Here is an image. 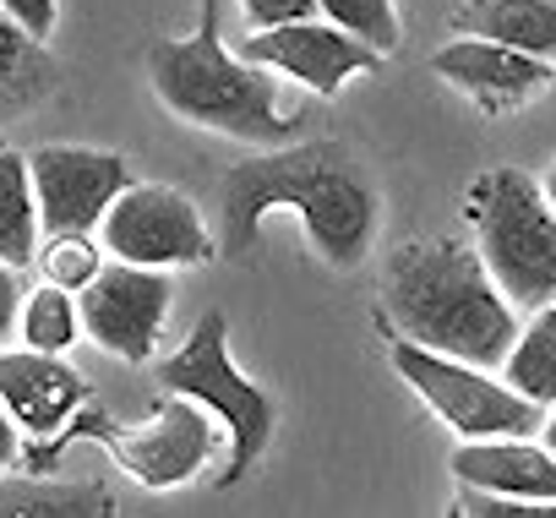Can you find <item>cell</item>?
<instances>
[{
	"instance_id": "13",
	"label": "cell",
	"mask_w": 556,
	"mask_h": 518,
	"mask_svg": "<svg viewBox=\"0 0 556 518\" xmlns=\"http://www.w3.org/2000/svg\"><path fill=\"white\" fill-rule=\"evenodd\" d=\"M88 399V382L50 350H0V404L17 415L23 431L34 437H50L61 431Z\"/></svg>"
},
{
	"instance_id": "24",
	"label": "cell",
	"mask_w": 556,
	"mask_h": 518,
	"mask_svg": "<svg viewBox=\"0 0 556 518\" xmlns=\"http://www.w3.org/2000/svg\"><path fill=\"white\" fill-rule=\"evenodd\" d=\"M0 12H7L28 39H50L55 34V17H61V0H0Z\"/></svg>"
},
{
	"instance_id": "22",
	"label": "cell",
	"mask_w": 556,
	"mask_h": 518,
	"mask_svg": "<svg viewBox=\"0 0 556 518\" xmlns=\"http://www.w3.org/2000/svg\"><path fill=\"white\" fill-rule=\"evenodd\" d=\"M458 513H469V518H540V513H556V502H523V496H496V491L464 485Z\"/></svg>"
},
{
	"instance_id": "27",
	"label": "cell",
	"mask_w": 556,
	"mask_h": 518,
	"mask_svg": "<svg viewBox=\"0 0 556 518\" xmlns=\"http://www.w3.org/2000/svg\"><path fill=\"white\" fill-rule=\"evenodd\" d=\"M17 431H23V426H17V415H12L7 404H0V475H7V469L17 464V453H23Z\"/></svg>"
},
{
	"instance_id": "26",
	"label": "cell",
	"mask_w": 556,
	"mask_h": 518,
	"mask_svg": "<svg viewBox=\"0 0 556 518\" xmlns=\"http://www.w3.org/2000/svg\"><path fill=\"white\" fill-rule=\"evenodd\" d=\"M23 268L0 263V350H7L17 339V323H23Z\"/></svg>"
},
{
	"instance_id": "5",
	"label": "cell",
	"mask_w": 556,
	"mask_h": 518,
	"mask_svg": "<svg viewBox=\"0 0 556 518\" xmlns=\"http://www.w3.org/2000/svg\"><path fill=\"white\" fill-rule=\"evenodd\" d=\"M159 382H164L169 393H180V399L207 404V409L224 420V431H229V464H224L218 480L235 485V480L262 458L278 409H273V399H267L256 382H245V377L235 371L224 312H207V317L186 333V344L159 361Z\"/></svg>"
},
{
	"instance_id": "17",
	"label": "cell",
	"mask_w": 556,
	"mask_h": 518,
	"mask_svg": "<svg viewBox=\"0 0 556 518\" xmlns=\"http://www.w3.org/2000/svg\"><path fill=\"white\" fill-rule=\"evenodd\" d=\"M115 496L93 480H0V518H110Z\"/></svg>"
},
{
	"instance_id": "6",
	"label": "cell",
	"mask_w": 556,
	"mask_h": 518,
	"mask_svg": "<svg viewBox=\"0 0 556 518\" xmlns=\"http://www.w3.org/2000/svg\"><path fill=\"white\" fill-rule=\"evenodd\" d=\"M393 371L426 399V409L458 431L464 442L469 437H540V420L545 409L523 393H513L491 366H475V361H458V355H437L426 344H409V339H393Z\"/></svg>"
},
{
	"instance_id": "3",
	"label": "cell",
	"mask_w": 556,
	"mask_h": 518,
	"mask_svg": "<svg viewBox=\"0 0 556 518\" xmlns=\"http://www.w3.org/2000/svg\"><path fill=\"white\" fill-rule=\"evenodd\" d=\"M153 93L191 126L240 142H285L295 115L278 104V72L251 66L240 50H224L218 12L202 0V23L191 39H159L148 50Z\"/></svg>"
},
{
	"instance_id": "11",
	"label": "cell",
	"mask_w": 556,
	"mask_h": 518,
	"mask_svg": "<svg viewBox=\"0 0 556 518\" xmlns=\"http://www.w3.org/2000/svg\"><path fill=\"white\" fill-rule=\"evenodd\" d=\"M240 55H245L251 66H267V72L295 77L301 88H312V93H323V99H333L355 72H377V66H382V55H377L366 39L344 34V28L328 23V17L251 28L245 45H240Z\"/></svg>"
},
{
	"instance_id": "18",
	"label": "cell",
	"mask_w": 556,
	"mask_h": 518,
	"mask_svg": "<svg viewBox=\"0 0 556 518\" xmlns=\"http://www.w3.org/2000/svg\"><path fill=\"white\" fill-rule=\"evenodd\" d=\"M502 382L523 399H534L540 409L556 404V301L529 312V323H518L513 350L502 355Z\"/></svg>"
},
{
	"instance_id": "16",
	"label": "cell",
	"mask_w": 556,
	"mask_h": 518,
	"mask_svg": "<svg viewBox=\"0 0 556 518\" xmlns=\"http://www.w3.org/2000/svg\"><path fill=\"white\" fill-rule=\"evenodd\" d=\"M39 197H34V169L28 153H17L12 142H0V263L28 268L39 256Z\"/></svg>"
},
{
	"instance_id": "20",
	"label": "cell",
	"mask_w": 556,
	"mask_h": 518,
	"mask_svg": "<svg viewBox=\"0 0 556 518\" xmlns=\"http://www.w3.org/2000/svg\"><path fill=\"white\" fill-rule=\"evenodd\" d=\"M317 12L328 17V23H339L344 34H355V39H366L377 55H388V50H399V12H393V0H317Z\"/></svg>"
},
{
	"instance_id": "25",
	"label": "cell",
	"mask_w": 556,
	"mask_h": 518,
	"mask_svg": "<svg viewBox=\"0 0 556 518\" xmlns=\"http://www.w3.org/2000/svg\"><path fill=\"white\" fill-rule=\"evenodd\" d=\"M251 28H278V23H301V17H323L317 0H240Z\"/></svg>"
},
{
	"instance_id": "19",
	"label": "cell",
	"mask_w": 556,
	"mask_h": 518,
	"mask_svg": "<svg viewBox=\"0 0 556 518\" xmlns=\"http://www.w3.org/2000/svg\"><path fill=\"white\" fill-rule=\"evenodd\" d=\"M23 344L28 350H50V355H66L72 339L83 333V312H77V295L61 290V285H39L23 295V323H17Z\"/></svg>"
},
{
	"instance_id": "9",
	"label": "cell",
	"mask_w": 556,
	"mask_h": 518,
	"mask_svg": "<svg viewBox=\"0 0 556 518\" xmlns=\"http://www.w3.org/2000/svg\"><path fill=\"white\" fill-rule=\"evenodd\" d=\"M115 464L153 485V491H175L186 485L191 475H202V464L213 458L218 447V431H213V409L197 404V399H164L142 426H110L104 431Z\"/></svg>"
},
{
	"instance_id": "7",
	"label": "cell",
	"mask_w": 556,
	"mask_h": 518,
	"mask_svg": "<svg viewBox=\"0 0 556 518\" xmlns=\"http://www.w3.org/2000/svg\"><path fill=\"white\" fill-rule=\"evenodd\" d=\"M99 240L115 263H137V268H202L213 256V235L197 202L148 180H131L104 207Z\"/></svg>"
},
{
	"instance_id": "28",
	"label": "cell",
	"mask_w": 556,
	"mask_h": 518,
	"mask_svg": "<svg viewBox=\"0 0 556 518\" xmlns=\"http://www.w3.org/2000/svg\"><path fill=\"white\" fill-rule=\"evenodd\" d=\"M540 442L556 453V404H545V420H540Z\"/></svg>"
},
{
	"instance_id": "15",
	"label": "cell",
	"mask_w": 556,
	"mask_h": 518,
	"mask_svg": "<svg viewBox=\"0 0 556 518\" xmlns=\"http://www.w3.org/2000/svg\"><path fill=\"white\" fill-rule=\"evenodd\" d=\"M453 34H480L507 50L556 61V0H469L453 12Z\"/></svg>"
},
{
	"instance_id": "29",
	"label": "cell",
	"mask_w": 556,
	"mask_h": 518,
	"mask_svg": "<svg viewBox=\"0 0 556 518\" xmlns=\"http://www.w3.org/2000/svg\"><path fill=\"white\" fill-rule=\"evenodd\" d=\"M540 191H545V202H551V207H556V159H551V169H545V175H540Z\"/></svg>"
},
{
	"instance_id": "10",
	"label": "cell",
	"mask_w": 556,
	"mask_h": 518,
	"mask_svg": "<svg viewBox=\"0 0 556 518\" xmlns=\"http://www.w3.org/2000/svg\"><path fill=\"white\" fill-rule=\"evenodd\" d=\"M28 169H34V197H39L45 235H88V229H99L104 207L131 186V169H126L121 153L72 148V142L34 148Z\"/></svg>"
},
{
	"instance_id": "14",
	"label": "cell",
	"mask_w": 556,
	"mask_h": 518,
	"mask_svg": "<svg viewBox=\"0 0 556 518\" xmlns=\"http://www.w3.org/2000/svg\"><path fill=\"white\" fill-rule=\"evenodd\" d=\"M458 485L523 496V502H556V453L534 437H469L453 447Z\"/></svg>"
},
{
	"instance_id": "12",
	"label": "cell",
	"mask_w": 556,
	"mask_h": 518,
	"mask_svg": "<svg viewBox=\"0 0 556 518\" xmlns=\"http://www.w3.org/2000/svg\"><path fill=\"white\" fill-rule=\"evenodd\" d=\"M431 72L453 88H464L475 104L485 110H513V104H529L534 93L551 88V61L540 55H523V50H507L496 39H480V34H458L447 39L437 55H431Z\"/></svg>"
},
{
	"instance_id": "23",
	"label": "cell",
	"mask_w": 556,
	"mask_h": 518,
	"mask_svg": "<svg viewBox=\"0 0 556 518\" xmlns=\"http://www.w3.org/2000/svg\"><path fill=\"white\" fill-rule=\"evenodd\" d=\"M28 50H39V39H28L7 12H0V104L12 99V88L23 83V66H28Z\"/></svg>"
},
{
	"instance_id": "8",
	"label": "cell",
	"mask_w": 556,
	"mask_h": 518,
	"mask_svg": "<svg viewBox=\"0 0 556 518\" xmlns=\"http://www.w3.org/2000/svg\"><path fill=\"white\" fill-rule=\"evenodd\" d=\"M169 301H175V285L164 268H137V263H115L110 256V268H99L83 290H77V312H83V333L142 366L153 361L159 350V333H164V317H169Z\"/></svg>"
},
{
	"instance_id": "1",
	"label": "cell",
	"mask_w": 556,
	"mask_h": 518,
	"mask_svg": "<svg viewBox=\"0 0 556 518\" xmlns=\"http://www.w3.org/2000/svg\"><path fill=\"white\" fill-rule=\"evenodd\" d=\"M273 207H295L306 224V240L333 268H361L382 224V197L366 164L339 142L312 148H278L262 159H240L224 175L218 224L229 251H251L262 218Z\"/></svg>"
},
{
	"instance_id": "21",
	"label": "cell",
	"mask_w": 556,
	"mask_h": 518,
	"mask_svg": "<svg viewBox=\"0 0 556 518\" xmlns=\"http://www.w3.org/2000/svg\"><path fill=\"white\" fill-rule=\"evenodd\" d=\"M39 274L50 279V285H61V290H83L99 268H104V251H99V240L93 235H50L45 245H39Z\"/></svg>"
},
{
	"instance_id": "4",
	"label": "cell",
	"mask_w": 556,
	"mask_h": 518,
	"mask_svg": "<svg viewBox=\"0 0 556 518\" xmlns=\"http://www.w3.org/2000/svg\"><path fill=\"white\" fill-rule=\"evenodd\" d=\"M475 251L518 312L556 301V207L523 169H491L475 186Z\"/></svg>"
},
{
	"instance_id": "2",
	"label": "cell",
	"mask_w": 556,
	"mask_h": 518,
	"mask_svg": "<svg viewBox=\"0 0 556 518\" xmlns=\"http://www.w3.org/2000/svg\"><path fill=\"white\" fill-rule=\"evenodd\" d=\"M382 306L399 339L491 371L518 339V306L496 290L480 251L464 240L399 245L382 279Z\"/></svg>"
}]
</instances>
